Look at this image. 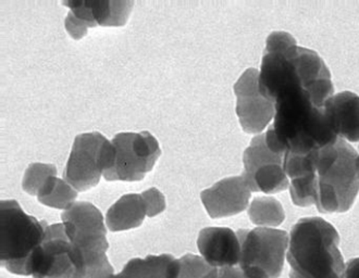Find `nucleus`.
Returning <instances> with one entry per match:
<instances>
[{
	"label": "nucleus",
	"instance_id": "1",
	"mask_svg": "<svg viewBox=\"0 0 359 278\" xmlns=\"http://www.w3.org/2000/svg\"><path fill=\"white\" fill-rule=\"evenodd\" d=\"M258 86L271 102L290 90H304L319 106H325L333 94L330 71L318 53L299 47L289 33L269 35L262 57Z\"/></svg>",
	"mask_w": 359,
	"mask_h": 278
},
{
	"label": "nucleus",
	"instance_id": "2",
	"mask_svg": "<svg viewBox=\"0 0 359 278\" xmlns=\"http://www.w3.org/2000/svg\"><path fill=\"white\" fill-rule=\"evenodd\" d=\"M273 123L265 134L270 151L279 155H309L339 139L319 106L304 90H290L276 102Z\"/></svg>",
	"mask_w": 359,
	"mask_h": 278
},
{
	"label": "nucleus",
	"instance_id": "3",
	"mask_svg": "<svg viewBox=\"0 0 359 278\" xmlns=\"http://www.w3.org/2000/svg\"><path fill=\"white\" fill-rule=\"evenodd\" d=\"M340 236L321 218H305L292 228L287 259L290 278H343L345 265Z\"/></svg>",
	"mask_w": 359,
	"mask_h": 278
},
{
	"label": "nucleus",
	"instance_id": "4",
	"mask_svg": "<svg viewBox=\"0 0 359 278\" xmlns=\"http://www.w3.org/2000/svg\"><path fill=\"white\" fill-rule=\"evenodd\" d=\"M316 206L321 213L352 208L359 191V155L342 138L313 153Z\"/></svg>",
	"mask_w": 359,
	"mask_h": 278
},
{
	"label": "nucleus",
	"instance_id": "5",
	"mask_svg": "<svg viewBox=\"0 0 359 278\" xmlns=\"http://www.w3.org/2000/svg\"><path fill=\"white\" fill-rule=\"evenodd\" d=\"M48 225L27 213L15 200L0 203L1 264L15 275L27 276L32 254L44 242Z\"/></svg>",
	"mask_w": 359,
	"mask_h": 278
},
{
	"label": "nucleus",
	"instance_id": "6",
	"mask_svg": "<svg viewBox=\"0 0 359 278\" xmlns=\"http://www.w3.org/2000/svg\"><path fill=\"white\" fill-rule=\"evenodd\" d=\"M238 267L248 278H278L283 270L285 252L289 248L287 232L274 228L240 230Z\"/></svg>",
	"mask_w": 359,
	"mask_h": 278
},
{
	"label": "nucleus",
	"instance_id": "7",
	"mask_svg": "<svg viewBox=\"0 0 359 278\" xmlns=\"http://www.w3.org/2000/svg\"><path fill=\"white\" fill-rule=\"evenodd\" d=\"M112 160L114 147L107 138L98 132L81 134L74 139L63 177L76 190H88L100 183Z\"/></svg>",
	"mask_w": 359,
	"mask_h": 278
},
{
	"label": "nucleus",
	"instance_id": "8",
	"mask_svg": "<svg viewBox=\"0 0 359 278\" xmlns=\"http://www.w3.org/2000/svg\"><path fill=\"white\" fill-rule=\"evenodd\" d=\"M111 143L114 160L111 167L104 173L107 181H141L161 155L157 139L149 132L120 133Z\"/></svg>",
	"mask_w": 359,
	"mask_h": 278
},
{
	"label": "nucleus",
	"instance_id": "9",
	"mask_svg": "<svg viewBox=\"0 0 359 278\" xmlns=\"http://www.w3.org/2000/svg\"><path fill=\"white\" fill-rule=\"evenodd\" d=\"M27 276L33 278H80L78 252L67 236L63 224L48 225L44 242L32 254Z\"/></svg>",
	"mask_w": 359,
	"mask_h": 278
},
{
	"label": "nucleus",
	"instance_id": "10",
	"mask_svg": "<svg viewBox=\"0 0 359 278\" xmlns=\"http://www.w3.org/2000/svg\"><path fill=\"white\" fill-rule=\"evenodd\" d=\"M283 155L270 151L265 134L252 138L243 157L244 171L242 176L250 190L265 194H276L289 187L283 167Z\"/></svg>",
	"mask_w": 359,
	"mask_h": 278
},
{
	"label": "nucleus",
	"instance_id": "11",
	"mask_svg": "<svg viewBox=\"0 0 359 278\" xmlns=\"http://www.w3.org/2000/svg\"><path fill=\"white\" fill-rule=\"evenodd\" d=\"M67 236L79 253H106L109 244L102 212L92 203L78 201L62 213Z\"/></svg>",
	"mask_w": 359,
	"mask_h": 278
},
{
	"label": "nucleus",
	"instance_id": "12",
	"mask_svg": "<svg viewBox=\"0 0 359 278\" xmlns=\"http://www.w3.org/2000/svg\"><path fill=\"white\" fill-rule=\"evenodd\" d=\"M259 72L248 69L234 85L236 95V114L243 130L248 134H257L265 130L273 119L276 106L262 96L258 86Z\"/></svg>",
	"mask_w": 359,
	"mask_h": 278
},
{
	"label": "nucleus",
	"instance_id": "13",
	"mask_svg": "<svg viewBox=\"0 0 359 278\" xmlns=\"http://www.w3.org/2000/svg\"><path fill=\"white\" fill-rule=\"evenodd\" d=\"M250 190L245 179L241 176L221 179L201 194L203 204L210 218H220L243 212L250 203Z\"/></svg>",
	"mask_w": 359,
	"mask_h": 278
},
{
	"label": "nucleus",
	"instance_id": "14",
	"mask_svg": "<svg viewBox=\"0 0 359 278\" xmlns=\"http://www.w3.org/2000/svg\"><path fill=\"white\" fill-rule=\"evenodd\" d=\"M197 247L203 259L212 267H232L240 263V239L238 232L231 228H204L199 232Z\"/></svg>",
	"mask_w": 359,
	"mask_h": 278
},
{
	"label": "nucleus",
	"instance_id": "15",
	"mask_svg": "<svg viewBox=\"0 0 359 278\" xmlns=\"http://www.w3.org/2000/svg\"><path fill=\"white\" fill-rule=\"evenodd\" d=\"M325 112L337 137L359 141V96L351 92L337 94L325 102Z\"/></svg>",
	"mask_w": 359,
	"mask_h": 278
},
{
	"label": "nucleus",
	"instance_id": "16",
	"mask_svg": "<svg viewBox=\"0 0 359 278\" xmlns=\"http://www.w3.org/2000/svg\"><path fill=\"white\" fill-rule=\"evenodd\" d=\"M147 216L145 202L141 195H124L112 204L106 216V224L111 232H122L142 225Z\"/></svg>",
	"mask_w": 359,
	"mask_h": 278
},
{
	"label": "nucleus",
	"instance_id": "17",
	"mask_svg": "<svg viewBox=\"0 0 359 278\" xmlns=\"http://www.w3.org/2000/svg\"><path fill=\"white\" fill-rule=\"evenodd\" d=\"M177 270L179 259L171 254L149 256L130 260L121 273L110 278H175Z\"/></svg>",
	"mask_w": 359,
	"mask_h": 278
},
{
	"label": "nucleus",
	"instance_id": "18",
	"mask_svg": "<svg viewBox=\"0 0 359 278\" xmlns=\"http://www.w3.org/2000/svg\"><path fill=\"white\" fill-rule=\"evenodd\" d=\"M95 22L102 27H122L131 13L133 1L88 0Z\"/></svg>",
	"mask_w": 359,
	"mask_h": 278
},
{
	"label": "nucleus",
	"instance_id": "19",
	"mask_svg": "<svg viewBox=\"0 0 359 278\" xmlns=\"http://www.w3.org/2000/svg\"><path fill=\"white\" fill-rule=\"evenodd\" d=\"M37 198L44 206L66 211L73 203L76 202L78 190L73 188L65 179L51 176L47 179L44 186L41 187Z\"/></svg>",
	"mask_w": 359,
	"mask_h": 278
},
{
	"label": "nucleus",
	"instance_id": "20",
	"mask_svg": "<svg viewBox=\"0 0 359 278\" xmlns=\"http://www.w3.org/2000/svg\"><path fill=\"white\" fill-rule=\"evenodd\" d=\"M248 216L255 225L268 228L279 226L285 218L281 203L271 197L254 199L248 209Z\"/></svg>",
	"mask_w": 359,
	"mask_h": 278
},
{
	"label": "nucleus",
	"instance_id": "21",
	"mask_svg": "<svg viewBox=\"0 0 359 278\" xmlns=\"http://www.w3.org/2000/svg\"><path fill=\"white\" fill-rule=\"evenodd\" d=\"M62 5L70 8L66 19V29L69 34L74 39H81L86 36L88 27H97L93 17L90 1H62Z\"/></svg>",
	"mask_w": 359,
	"mask_h": 278
},
{
	"label": "nucleus",
	"instance_id": "22",
	"mask_svg": "<svg viewBox=\"0 0 359 278\" xmlns=\"http://www.w3.org/2000/svg\"><path fill=\"white\" fill-rule=\"evenodd\" d=\"M51 176H57L55 165L33 163L25 171L22 181L23 190L32 196H37L41 187Z\"/></svg>",
	"mask_w": 359,
	"mask_h": 278
},
{
	"label": "nucleus",
	"instance_id": "23",
	"mask_svg": "<svg viewBox=\"0 0 359 278\" xmlns=\"http://www.w3.org/2000/svg\"><path fill=\"white\" fill-rule=\"evenodd\" d=\"M212 266L209 265L202 256L185 254L179 259V270L175 278H203Z\"/></svg>",
	"mask_w": 359,
	"mask_h": 278
},
{
	"label": "nucleus",
	"instance_id": "24",
	"mask_svg": "<svg viewBox=\"0 0 359 278\" xmlns=\"http://www.w3.org/2000/svg\"><path fill=\"white\" fill-rule=\"evenodd\" d=\"M141 196L143 197L144 202H145L149 218L158 216L165 210V196L158 189L151 188L149 190H145L142 193Z\"/></svg>",
	"mask_w": 359,
	"mask_h": 278
},
{
	"label": "nucleus",
	"instance_id": "25",
	"mask_svg": "<svg viewBox=\"0 0 359 278\" xmlns=\"http://www.w3.org/2000/svg\"><path fill=\"white\" fill-rule=\"evenodd\" d=\"M203 278H248L238 266L212 267Z\"/></svg>",
	"mask_w": 359,
	"mask_h": 278
},
{
	"label": "nucleus",
	"instance_id": "26",
	"mask_svg": "<svg viewBox=\"0 0 359 278\" xmlns=\"http://www.w3.org/2000/svg\"><path fill=\"white\" fill-rule=\"evenodd\" d=\"M343 278H359V258L347 262Z\"/></svg>",
	"mask_w": 359,
	"mask_h": 278
}]
</instances>
